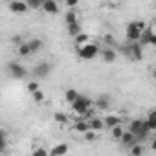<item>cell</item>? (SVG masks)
Segmentation results:
<instances>
[{
	"instance_id": "6da1fadb",
	"label": "cell",
	"mask_w": 156,
	"mask_h": 156,
	"mask_svg": "<svg viewBox=\"0 0 156 156\" xmlns=\"http://www.w3.org/2000/svg\"><path fill=\"white\" fill-rule=\"evenodd\" d=\"M147 30V26H145V22L143 20H132V22H129L127 24V31H125V35H127V41L132 44V42H140V39H141V33Z\"/></svg>"
},
{
	"instance_id": "7a4b0ae2",
	"label": "cell",
	"mask_w": 156,
	"mask_h": 156,
	"mask_svg": "<svg viewBox=\"0 0 156 156\" xmlns=\"http://www.w3.org/2000/svg\"><path fill=\"white\" fill-rule=\"evenodd\" d=\"M129 132H132V134L136 136L138 143L143 141V140L151 134V130L145 127V121H143V119H132V121L129 123Z\"/></svg>"
},
{
	"instance_id": "3957f363",
	"label": "cell",
	"mask_w": 156,
	"mask_h": 156,
	"mask_svg": "<svg viewBox=\"0 0 156 156\" xmlns=\"http://www.w3.org/2000/svg\"><path fill=\"white\" fill-rule=\"evenodd\" d=\"M99 53H101V50H99V46H98L96 42H88V44L83 46V48H77V55H79L81 59H85V61H92V59H96Z\"/></svg>"
},
{
	"instance_id": "277c9868",
	"label": "cell",
	"mask_w": 156,
	"mask_h": 156,
	"mask_svg": "<svg viewBox=\"0 0 156 156\" xmlns=\"http://www.w3.org/2000/svg\"><path fill=\"white\" fill-rule=\"evenodd\" d=\"M92 105H94V101H92L90 98H87V96H79V99L72 103V110H73L75 114H79V116H85V114L90 110Z\"/></svg>"
},
{
	"instance_id": "5b68a950",
	"label": "cell",
	"mask_w": 156,
	"mask_h": 156,
	"mask_svg": "<svg viewBox=\"0 0 156 156\" xmlns=\"http://www.w3.org/2000/svg\"><path fill=\"white\" fill-rule=\"evenodd\" d=\"M8 72H9V75L13 77V79H24V77L28 75V70L20 62H17V61H11L8 64Z\"/></svg>"
},
{
	"instance_id": "8992f818",
	"label": "cell",
	"mask_w": 156,
	"mask_h": 156,
	"mask_svg": "<svg viewBox=\"0 0 156 156\" xmlns=\"http://www.w3.org/2000/svg\"><path fill=\"white\" fill-rule=\"evenodd\" d=\"M51 72V64L50 62H39L33 70H31V75L35 79H42V77H48Z\"/></svg>"
},
{
	"instance_id": "52a82bcc",
	"label": "cell",
	"mask_w": 156,
	"mask_h": 156,
	"mask_svg": "<svg viewBox=\"0 0 156 156\" xmlns=\"http://www.w3.org/2000/svg\"><path fill=\"white\" fill-rule=\"evenodd\" d=\"M8 8L13 11V13H17V15H22V13H26L30 8H28V2H20V0H15V2H9L8 4Z\"/></svg>"
},
{
	"instance_id": "ba28073f",
	"label": "cell",
	"mask_w": 156,
	"mask_h": 156,
	"mask_svg": "<svg viewBox=\"0 0 156 156\" xmlns=\"http://www.w3.org/2000/svg\"><path fill=\"white\" fill-rule=\"evenodd\" d=\"M42 11L48 15H55L59 13V4L53 2V0H42Z\"/></svg>"
},
{
	"instance_id": "9c48e42d",
	"label": "cell",
	"mask_w": 156,
	"mask_h": 156,
	"mask_svg": "<svg viewBox=\"0 0 156 156\" xmlns=\"http://www.w3.org/2000/svg\"><path fill=\"white\" fill-rule=\"evenodd\" d=\"M130 59L132 61H141L143 59V50L140 42H132L130 44Z\"/></svg>"
},
{
	"instance_id": "30bf717a",
	"label": "cell",
	"mask_w": 156,
	"mask_h": 156,
	"mask_svg": "<svg viewBox=\"0 0 156 156\" xmlns=\"http://www.w3.org/2000/svg\"><path fill=\"white\" fill-rule=\"evenodd\" d=\"M101 57H103L105 62H114V61L118 59V53H116L112 48H103V50H101Z\"/></svg>"
},
{
	"instance_id": "8fae6325",
	"label": "cell",
	"mask_w": 156,
	"mask_h": 156,
	"mask_svg": "<svg viewBox=\"0 0 156 156\" xmlns=\"http://www.w3.org/2000/svg\"><path fill=\"white\" fill-rule=\"evenodd\" d=\"M68 152V143H57L55 147H51L50 156H64Z\"/></svg>"
},
{
	"instance_id": "7c38bea8",
	"label": "cell",
	"mask_w": 156,
	"mask_h": 156,
	"mask_svg": "<svg viewBox=\"0 0 156 156\" xmlns=\"http://www.w3.org/2000/svg\"><path fill=\"white\" fill-rule=\"evenodd\" d=\"M143 121H145V127H147L151 132H152V130H156V110H151Z\"/></svg>"
},
{
	"instance_id": "4fadbf2b",
	"label": "cell",
	"mask_w": 156,
	"mask_h": 156,
	"mask_svg": "<svg viewBox=\"0 0 156 156\" xmlns=\"http://www.w3.org/2000/svg\"><path fill=\"white\" fill-rule=\"evenodd\" d=\"M73 130H75V132L87 134V132L90 130V125H88V121H85V119H77V121L73 123Z\"/></svg>"
},
{
	"instance_id": "5bb4252c",
	"label": "cell",
	"mask_w": 156,
	"mask_h": 156,
	"mask_svg": "<svg viewBox=\"0 0 156 156\" xmlns=\"http://www.w3.org/2000/svg\"><path fill=\"white\" fill-rule=\"evenodd\" d=\"M119 125H121V118H119V116L110 114V116H107V118H105V127L114 129V127H119Z\"/></svg>"
},
{
	"instance_id": "9a60e30c",
	"label": "cell",
	"mask_w": 156,
	"mask_h": 156,
	"mask_svg": "<svg viewBox=\"0 0 156 156\" xmlns=\"http://www.w3.org/2000/svg\"><path fill=\"white\" fill-rule=\"evenodd\" d=\"M121 143H123L125 147H132V145H136V143H138V140H136V136H134L132 132L125 130V134H123V138H121Z\"/></svg>"
},
{
	"instance_id": "2e32d148",
	"label": "cell",
	"mask_w": 156,
	"mask_h": 156,
	"mask_svg": "<svg viewBox=\"0 0 156 156\" xmlns=\"http://www.w3.org/2000/svg\"><path fill=\"white\" fill-rule=\"evenodd\" d=\"M88 42H90V37H88V35H87L85 31H83L81 35H77V37L73 39V44H75L77 48H83V46H87Z\"/></svg>"
},
{
	"instance_id": "e0dca14e",
	"label": "cell",
	"mask_w": 156,
	"mask_h": 156,
	"mask_svg": "<svg viewBox=\"0 0 156 156\" xmlns=\"http://www.w3.org/2000/svg\"><path fill=\"white\" fill-rule=\"evenodd\" d=\"M88 125H90V130L98 132V130H103V127H105V119L94 118V119H90V121H88Z\"/></svg>"
},
{
	"instance_id": "ac0fdd59",
	"label": "cell",
	"mask_w": 156,
	"mask_h": 156,
	"mask_svg": "<svg viewBox=\"0 0 156 156\" xmlns=\"http://www.w3.org/2000/svg\"><path fill=\"white\" fill-rule=\"evenodd\" d=\"M79 96H81V94L77 92L75 88H68V90L64 92V98H66V101H68L70 105H72L73 101H77V99H79Z\"/></svg>"
},
{
	"instance_id": "d6986e66",
	"label": "cell",
	"mask_w": 156,
	"mask_h": 156,
	"mask_svg": "<svg viewBox=\"0 0 156 156\" xmlns=\"http://www.w3.org/2000/svg\"><path fill=\"white\" fill-rule=\"evenodd\" d=\"M152 35H154V31H152V28L151 26H147V30L141 33V39H140V44L143 46V44H149L151 42V39H152Z\"/></svg>"
},
{
	"instance_id": "ffe728a7",
	"label": "cell",
	"mask_w": 156,
	"mask_h": 156,
	"mask_svg": "<svg viewBox=\"0 0 156 156\" xmlns=\"http://www.w3.org/2000/svg\"><path fill=\"white\" fill-rule=\"evenodd\" d=\"M28 44H30L31 53H37V51H39V50H42V46H44V42H42L41 39H30V41H28Z\"/></svg>"
},
{
	"instance_id": "44dd1931",
	"label": "cell",
	"mask_w": 156,
	"mask_h": 156,
	"mask_svg": "<svg viewBox=\"0 0 156 156\" xmlns=\"http://www.w3.org/2000/svg\"><path fill=\"white\" fill-rule=\"evenodd\" d=\"M83 33V28H81V24L79 22H75V24H72V26H68V35L70 37H77V35H81Z\"/></svg>"
},
{
	"instance_id": "7402d4cb",
	"label": "cell",
	"mask_w": 156,
	"mask_h": 156,
	"mask_svg": "<svg viewBox=\"0 0 156 156\" xmlns=\"http://www.w3.org/2000/svg\"><path fill=\"white\" fill-rule=\"evenodd\" d=\"M17 53H19L20 57H30V55H31V50H30V44H28V41H26L24 44L17 46Z\"/></svg>"
},
{
	"instance_id": "603a6c76",
	"label": "cell",
	"mask_w": 156,
	"mask_h": 156,
	"mask_svg": "<svg viewBox=\"0 0 156 156\" xmlns=\"http://www.w3.org/2000/svg\"><path fill=\"white\" fill-rule=\"evenodd\" d=\"M94 105H96V108H99V110H107L108 107H110V103H108V98H98L96 101H94Z\"/></svg>"
},
{
	"instance_id": "cb8c5ba5",
	"label": "cell",
	"mask_w": 156,
	"mask_h": 156,
	"mask_svg": "<svg viewBox=\"0 0 156 156\" xmlns=\"http://www.w3.org/2000/svg\"><path fill=\"white\" fill-rule=\"evenodd\" d=\"M123 134H125V130H123V127H121V125H119V127H114V129H110V136H112L114 140H119V141H121Z\"/></svg>"
},
{
	"instance_id": "d4e9b609",
	"label": "cell",
	"mask_w": 156,
	"mask_h": 156,
	"mask_svg": "<svg viewBox=\"0 0 156 156\" xmlns=\"http://www.w3.org/2000/svg\"><path fill=\"white\" fill-rule=\"evenodd\" d=\"M64 20H66V24H68V26L75 24V22H77V15H75V11H68V13L64 15Z\"/></svg>"
},
{
	"instance_id": "484cf974",
	"label": "cell",
	"mask_w": 156,
	"mask_h": 156,
	"mask_svg": "<svg viewBox=\"0 0 156 156\" xmlns=\"http://www.w3.org/2000/svg\"><path fill=\"white\" fill-rule=\"evenodd\" d=\"M129 152H130V156H141V154H143V147H141V143H136V145H132Z\"/></svg>"
},
{
	"instance_id": "4316f807",
	"label": "cell",
	"mask_w": 156,
	"mask_h": 156,
	"mask_svg": "<svg viewBox=\"0 0 156 156\" xmlns=\"http://www.w3.org/2000/svg\"><path fill=\"white\" fill-rule=\"evenodd\" d=\"M39 90H41V85H39V81H30V83H28V92H30L31 96H33L35 92H39Z\"/></svg>"
},
{
	"instance_id": "83f0119b",
	"label": "cell",
	"mask_w": 156,
	"mask_h": 156,
	"mask_svg": "<svg viewBox=\"0 0 156 156\" xmlns=\"http://www.w3.org/2000/svg\"><path fill=\"white\" fill-rule=\"evenodd\" d=\"M53 119H55L57 123H66V121H68V116H66L64 112H55V114H53Z\"/></svg>"
},
{
	"instance_id": "f1b7e54d",
	"label": "cell",
	"mask_w": 156,
	"mask_h": 156,
	"mask_svg": "<svg viewBox=\"0 0 156 156\" xmlns=\"http://www.w3.org/2000/svg\"><path fill=\"white\" fill-rule=\"evenodd\" d=\"M28 8L30 9H42V0H28Z\"/></svg>"
},
{
	"instance_id": "f546056e",
	"label": "cell",
	"mask_w": 156,
	"mask_h": 156,
	"mask_svg": "<svg viewBox=\"0 0 156 156\" xmlns=\"http://www.w3.org/2000/svg\"><path fill=\"white\" fill-rule=\"evenodd\" d=\"M31 156H50V152L44 149V147H37L35 151H33V154Z\"/></svg>"
},
{
	"instance_id": "4dcf8cb0",
	"label": "cell",
	"mask_w": 156,
	"mask_h": 156,
	"mask_svg": "<svg viewBox=\"0 0 156 156\" xmlns=\"http://www.w3.org/2000/svg\"><path fill=\"white\" fill-rule=\"evenodd\" d=\"M33 101H35V103H42V101H44V92H42V90L35 92V94H33Z\"/></svg>"
},
{
	"instance_id": "1f68e13d",
	"label": "cell",
	"mask_w": 156,
	"mask_h": 156,
	"mask_svg": "<svg viewBox=\"0 0 156 156\" xmlns=\"http://www.w3.org/2000/svg\"><path fill=\"white\" fill-rule=\"evenodd\" d=\"M96 136H98V134H96L94 130H88V132L85 134V140H87V141H94V140H96Z\"/></svg>"
},
{
	"instance_id": "d6a6232c",
	"label": "cell",
	"mask_w": 156,
	"mask_h": 156,
	"mask_svg": "<svg viewBox=\"0 0 156 156\" xmlns=\"http://www.w3.org/2000/svg\"><path fill=\"white\" fill-rule=\"evenodd\" d=\"M66 6H68V8H75V6H77V0H68Z\"/></svg>"
},
{
	"instance_id": "836d02e7",
	"label": "cell",
	"mask_w": 156,
	"mask_h": 156,
	"mask_svg": "<svg viewBox=\"0 0 156 156\" xmlns=\"http://www.w3.org/2000/svg\"><path fill=\"white\" fill-rule=\"evenodd\" d=\"M149 44H152V46H156V33L152 35V39H151V42H149Z\"/></svg>"
},
{
	"instance_id": "e575fe53",
	"label": "cell",
	"mask_w": 156,
	"mask_h": 156,
	"mask_svg": "<svg viewBox=\"0 0 156 156\" xmlns=\"http://www.w3.org/2000/svg\"><path fill=\"white\" fill-rule=\"evenodd\" d=\"M151 149H152V151H154V152H156V138H154V140H152V143H151Z\"/></svg>"
},
{
	"instance_id": "d590c367",
	"label": "cell",
	"mask_w": 156,
	"mask_h": 156,
	"mask_svg": "<svg viewBox=\"0 0 156 156\" xmlns=\"http://www.w3.org/2000/svg\"><path fill=\"white\" fill-rule=\"evenodd\" d=\"M152 75H154V79H156V68H154V72H152Z\"/></svg>"
}]
</instances>
